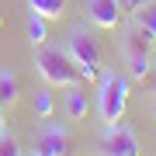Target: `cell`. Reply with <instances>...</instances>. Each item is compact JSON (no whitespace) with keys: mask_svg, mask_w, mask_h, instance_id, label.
<instances>
[{"mask_svg":"<svg viewBox=\"0 0 156 156\" xmlns=\"http://www.w3.org/2000/svg\"><path fill=\"white\" fill-rule=\"evenodd\" d=\"M35 66H38V73L52 87H76L80 80H83L76 59H73L66 49H56V45H42V49L35 52Z\"/></svg>","mask_w":156,"mask_h":156,"instance_id":"1","label":"cell"},{"mask_svg":"<svg viewBox=\"0 0 156 156\" xmlns=\"http://www.w3.org/2000/svg\"><path fill=\"white\" fill-rule=\"evenodd\" d=\"M128 104V76L125 73H104L101 76V90H97V111L108 125L122 122Z\"/></svg>","mask_w":156,"mask_h":156,"instance_id":"2","label":"cell"},{"mask_svg":"<svg viewBox=\"0 0 156 156\" xmlns=\"http://www.w3.org/2000/svg\"><path fill=\"white\" fill-rule=\"evenodd\" d=\"M66 52L76 59V66H80V73H83V80L101 76V45H97L94 35H87V31H73Z\"/></svg>","mask_w":156,"mask_h":156,"instance_id":"3","label":"cell"},{"mask_svg":"<svg viewBox=\"0 0 156 156\" xmlns=\"http://www.w3.org/2000/svg\"><path fill=\"white\" fill-rule=\"evenodd\" d=\"M101 153H108V156H135V153H142V146H139V139H135V132L128 125L115 122V125H108V132H104Z\"/></svg>","mask_w":156,"mask_h":156,"instance_id":"4","label":"cell"},{"mask_svg":"<svg viewBox=\"0 0 156 156\" xmlns=\"http://www.w3.org/2000/svg\"><path fill=\"white\" fill-rule=\"evenodd\" d=\"M35 153L38 156H62L69 153V139L59 125H45L38 135H35Z\"/></svg>","mask_w":156,"mask_h":156,"instance_id":"5","label":"cell"},{"mask_svg":"<svg viewBox=\"0 0 156 156\" xmlns=\"http://www.w3.org/2000/svg\"><path fill=\"white\" fill-rule=\"evenodd\" d=\"M87 14L97 28H115L122 21V7L118 0H87Z\"/></svg>","mask_w":156,"mask_h":156,"instance_id":"6","label":"cell"},{"mask_svg":"<svg viewBox=\"0 0 156 156\" xmlns=\"http://www.w3.org/2000/svg\"><path fill=\"white\" fill-rule=\"evenodd\" d=\"M149 45H153L149 31L139 28V24L132 21V28L125 31V56L128 59H149Z\"/></svg>","mask_w":156,"mask_h":156,"instance_id":"7","label":"cell"},{"mask_svg":"<svg viewBox=\"0 0 156 156\" xmlns=\"http://www.w3.org/2000/svg\"><path fill=\"white\" fill-rule=\"evenodd\" d=\"M66 7L69 0H28V11L45 17V21H59V17H66Z\"/></svg>","mask_w":156,"mask_h":156,"instance_id":"8","label":"cell"},{"mask_svg":"<svg viewBox=\"0 0 156 156\" xmlns=\"http://www.w3.org/2000/svg\"><path fill=\"white\" fill-rule=\"evenodd\" d=\"M66 115L73 118V122H80V118H87V94L80 90V83L66 94Z\"/></svg>","mask_w":156,"mask_h":156,"instance_id":"9","label":"cell"},{"mask_svg":"<svg viewBox=\"0 0 156 156\" xmlns=\"http://www.w3.org/2000/svg\"><path fill=\"white\" fill-rule=\"evenodd\" d=\"M17 101V76L11 69H0V108H11Z\"/></svg>","mask_w":156,"mask_h":156,"instance_id":"10","label":"cell"},{"mask_svg":"<svg viewBox=\"0 0 156 156\" xmlns=\"http://www.w3.org/2000/svg\"><path fill=\"white\" fill-rule=\"evenodd\" d=\"M132 21L139 24V28H146V31H149V38L156 42V0H153V4H142L139 11L132 14Z\"/></svg>","mask_w":156,"mask_h":156,"instance_id":"11","label":"cell"},{"mask_svg":"<svg viewBox=\"0 0 156 156\" xmlns=\"http://www.w3.org/2000/svg\"><path fill=\"white\" fill-rule=\"evenodd\" d=\"M21 153H24L21 142H17L11 132H0V156H21Z\"/></svg>","mask_w":156,"mask_h":156,"instance_id":"12","label":"cell"},{"mask_svg":"<svg viewBox=\"0 0 156 156\" xmlns=\"http://www.w3.org/2000/svg\"><path fill=\"white\" fill-rule=\"evenodd\" d=\"M28 35H31V42H35V45H42V42H45V17H38V14H31V17H28Z\"/></svg>","mask_w":156,"mask_h":156,"instance_id":"13","label":"cell"},{"mask_svg":"<svg viewBox=\"0 0 156 156\" xmlns=\"http://www.w3.org/2000/svg\"><path fill=\"white\" fill-rule=\"evenodd\" d=\"M35 111H38L42 118H49V115H52V97L45 94V90H38V94H35Z\"/></svg>","mask_w":156,"mask_h":156,"instance_id":"14","label":"cell"},{"mask_svg":"<svg viewBox=\"0 0 156 156\" xmlns=\"http://www.w3.org/2000/svg\"><path fill=\"white\" fill-rule=\"evenodd\" d=\"M128 73H132L135 80H146V73H149V59H128Z\"/></svg>","mask_w":156,"mask_h":156,"instance_id":"15","label":"cell"},{"mask_svg":"<svg viewBox=\"0 0 156 156\" xmlns=\"http://www.w3.org/2000/svg\"><path fill=\"white\" fill-rule=\"evenodd\" d=\"M142 4H153V0H118V7H122V14H135Z\"/></svg>","mask_w":156,"mask_h":156,"instance_id":"16","label":"cell"},{"mask_svg":"<svg viewBox=\"0 0 156 156\" xmlns=\"http://www.w3.org/2000/svg\"><path fill=\"white\" fill-rule=\"evenodd\" d=\"M0 132H4V108H0Z\"/></svg>","mask_w":156,"mask_h":156,"instance_id":"17","label":"cell"}]
</instances>
